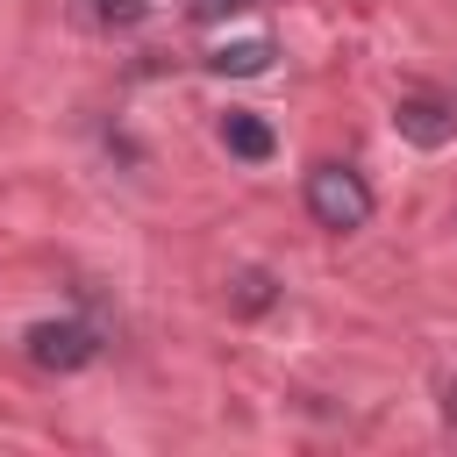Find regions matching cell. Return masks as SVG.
Returning a JSON list of instances; mask_svg holds the SVG:
<instances>
[{
    "mask_svg": "<svg viewBox=\"0 0 457 457\" xmlns=\"http://www.w3.org/2000/svg\"><path fill=\"white\" fill-rule=\"evenodd\" d=\"M271 300H278V278H271L264 264H243V271L228 278V307H236V314H264Z\"/></svg>",
    "mask_w": 457,
    "mask_h": 457,
    "instance_id": "cell-7",
    "label": "cell"
},
{
    "mask_svg": "<svg viewBox=\"0 0 457 457\" xmlns=\"http://www.w3.org/2000/svg\"><path fill=\"white\" fill-rule=\"evenodd\" d=\"M150 14V0H71V21H86V29H136Z\"/></svg>",
    "mask_w": 457,
    "mask_h": 457,
    "instance_id": "cell-6",
    "label": "cell"
},
{
    "mask_svg": "<svg viewBox=\"0 0 457 457\" xmlns=\"http://www.w3.org/2000/svg\"><path fill=\"white\" fill-rule=\"evenodd\" d=\"M107 343H100V328L86 321V314H50V321H29L21 328V357L36 364V371H86L93 357H100Z\"/></svg>",
    "mask_w": 457,
    "mask_h": 457,
    "instance_id": "cell-2",
    "label": "cell"
},
{
    "mask_svg": "<svg viewBox=\"0 0 457 457\" xmlns=\"http://www.w3.org/2000/svg\"><path fill=\"white\" fill-rule=\"evenodd\" d=\"M271 43L264 36H243V43H221V50H207V71L214 79H257V71H271Z\"/></svg>",
    "mask_w": 457,
    "mask_h": 457,
    "instance_id": "cell-5",
    "label": "cell"
},
{
    "mask_svg": "<svg viewBox=\"0 0 457 457\" xmlns=\"http://www.w3.org/2000/svg\"><path fill=\"white\" fill-rule=\"evenodd\" d=\"M443 421H450V428H457V378H450V386H443Z\"/></svg>",
    "mask_w": 457,
    "mask_h": 457,
    "instance_id": "cell-9",
    "label": "cell"
},
{
    "mask_svg": "<svg viewBox=\"0 0 457 457\" xmlns=\"http://www.w3.org/2000/svg\"><path fill=\"white\" fill-rule=\"evenodd\" d=\"M371 207H378V193H371V179L357 171V164H314L307 171V214H314V228H328V236H350V228H364L371 221Z\"/></svg>",
    "mask_w": 457,
    "mask_h": 457,
    "instance_id": "cell-1",
    "label": "cell"
},
{
    "mask_svg": "<svg viewBox=\"0 0 457 457\" xmlns=\"http://www.w3.org/2000/svg\"><path fill=\"white\" fill-rule=\"evenodd\" d=\"M393 129L414 150H443V143H457V100L450 93H400L393 100Z\"/></svg>",
    "mask_w": 457,
    "mask_h": 457,
    "instance_id": "cell-3",
    "label": "cell"
},
{
    "mask_svg": "<svg viewBox=\"0 0 457 457\" xmlns=\"http://www.w3.org/2000/svg\"><path fill=\"white\" fill-rule=\"evenodd\" d=\"M257 0H186V14L200 21V29H214V21H228V14H250Z\"/></svg>",
    "mask_w": 457,
    "mask_h": 457,
    "instance_id": "cell-8",
    "label": "cell"
},
{
    "mask_svg": "<svg viewBox=\"0 0 457 457\" xmlns=\"http://www.w3.org/2000/svg\"><path fill=\"white\" fill-rule=\"evenodd\" d=\"M221 150H228V157H243V164H264V157L278 150V136H271V121H264V114L228 107V114H221Z\"/></svg>",
    "mask_w": 457,
    "mask_h": 457,
    "instance_id": "cell-4",
    "label": "cell"
}]
</instances>
